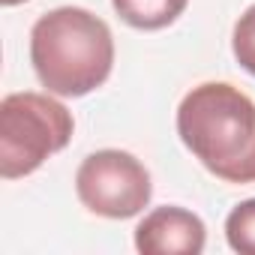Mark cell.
<instances>
[{
  "label": "cell",
  "mask_w": 255,
  "mask_h": 255,
  "mask_svg": "<svg viewBox=\"0 0 255 255\" xmlns=\"http://www.w3.org/2000/svg\"><path fill=\"white\" fill-rule=\"evenodd\" d=\"M177 135L225 183H255V102L228 81L192 87L177 108Z\"/></svg>",
  "instance_id": "1"
},
{
  "label": "cell",
  "mask_w": 255,
  "mask_h": 255,
  "mask_svg": "<svg viewBox=\"0 0 255 255\" xmlns=\"http://www.w3.org/2000/svg\"><path fill=\"white\" fill-rule=\"evenodd\" d=\"M30 63L48 93L87 96L111 75L114 36L99 15L81 6H60L33 24Z\"/></svg>",
  "instance_id": "2"
},
{
  "label": "cell",
  "mask_w": 255,
  "mask_h": 255,
  "mask_svg": "<svg viewBox=\"0 0 255 255\" xmlns=\"http://www.w3.org/2000/svg\"><path fill=\"white\" fill-rule=\"evenodd\" d=\"M72 114L48 93H9L0 102V177L33 174L72 138Z\"/></svg>",
  "instance_id": "3"
},
{
  "label": "cell",
  "mask_w": 255,
  "mask_h": 255,
  "mask_svg": "<svg viewBox=\"0 0 255 255\" xmlns=\"http://www.w3.org/2000/svg\"><path fill=\"white\" fill-rule=\"evenodd\" d=\"M75 192L81 204L105 219L138 216L150 195V171L126 150H96L75 171Z\"/></svg>",
  "instance_id": "4"
},
{
  "label": "cell",
  "mask_w": 255,
  "mask_h": 255,
  "mask_svg": "<svg viewBox=\"0 0 255 255\" xmlns=\"http://www.w3.org/2000/svg\"><path fill=\"white\" fill-rule=\"evenodd\" d=\"M204 243V222L183 207H156L135 228V249L144 255H198Z\"/></svg>",
  "instance_id": "5"
},
{
  "label": "cell",
  "mask_w": 255,
  "mask_h": 255,
  "mask_svg": "<svg viewBox=\"0 0 255 255\" xmlns=\"http://www.w3.org/2000/svg\"><path fill=\"white\" fill-rule=\"evenodd\" d=\"M189 0H111L114 12L135 30H162L174 24Z\"/></svg>",
  "instance_id": "6"
},
{
  "label": "cell",
  "mask_w": 255,
  "mask_h": 255,
  "mask_svg": "<svg viewBox=\"0 0 255 255\" xmlns=\"http://www.w3.org/2000/svg\"><path fill=\"white\" fill-rule=\"evenodd\" d=\"M225 240L234 252L255 255V198L240 201L225 219Z\"/></svg>",
  "instance_id": "7"
},
{
  "label": "cell",
  "mask_w": 255,
  "mask_h": 255,
  "mask_svg": "<svg viewBox=\"0 0 255 255\" xmlns=\"http://www.w3.org/2000/svg\"><path fill=\"white\" fill-rule=\"evenodd\" d=\"M231 48H234L237 63H240L249 75H255V3L237 18L234 36H231Z\"/></svg>",
  "instance_id": "8"
},
{
  "label": "cell",
  "mask_w": 255,
  "mask_h": 255,
  "mask_svg": "<svg viewBox=\"0 0 255 255\" xmlns=\"http://www.w3.org/2000/svg\"><path fill=\"white\" fill-rule=\"evenodd\" d=\"M3 6H15V3H24V0H0Z\"/></svg>",
  "instance_id": "9"
}]
</instances>
